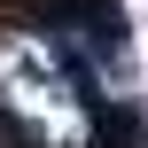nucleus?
<instances>
[{"label":"nucleus","mask_w":148,"mask_h":148,"mask_svg":"<svg viewBox=\"0 0 148 148\" xmlns=\"http://www.w3.org/2000/svg\"><path fill=\"white\" fill-rule=\"evenodd\" d=\"M16 23H39V31H55V16H62V0H0Z\"/></svg>","instance_id":"nucleus-1"}]
</instances>
